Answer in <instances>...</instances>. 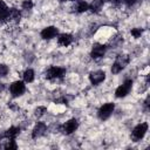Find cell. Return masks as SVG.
I'll return each mask as SVG.
<instances>
[{
    "label": "cell",
    "mask_w": 150,
    "mask_h": 150,
    "mask_svg": "<svg viewBox=\"0 0 150 150\" xmlns=\"http://www.w3.org/2000/svg\"><path fill=\"white\" fill-rule=\"evenodd\" d=\"M146 131H148V123L143 122V123L137 124V125L134 128L132 132H131V138H132V141H134V142H138L139 139H142V138L145 136Z\"/></svg>",
    "instance_id": "obj_1"
},
{
    "label": "cell",
    "mask_w": 150,
    "mask_h": 150,
    "mask_svg": "<svg viewBox=\"0 0 150 150\" xmlns=\"http://www.w3.org/2000/svg\"><path fill=\"white\" fill-rule=\"evenodd\" d=\"M64 74H66V69L64 68H61V67H50L45 73V77L48 79V80L61 79V77L64 76Z\"/></svg>",
    "instance_id": "obj_2"
},
{
    "label": "cell",
    "mask_w": 150,
    "mask_h": 150,
    "mask_svg": "<svg viewBox=\"0 0 150 150\" xmlns=\"http://www.w3.org/2000/svg\"><path fill=\"white\" fill-rule=\"evenodd\" d=\"M131 87H132V80H125V81L123 82V84H121L120 87H117V89H116V91H115V96H116L117 98L125 97V96L129 94Z\"/></svg>",
    "instance_id": "obj_3"
},
{
    "label": "cell",
    "mask_w": 150,
    "mask_h": 150,
    "mask_svg": "<svg viewBox=\"0 0 150 150\" xmlns=\"http://www.w3.org/2000/svg\"><path fill=\"white\" fill-rule=\"evenodd\" d=\"M9 90H11V94L13 97H18V96H21L25 90H26V86L22 81H15L11 84L9 87Z\"/></svg>",
    "instance_id": "obj_4"
},
{
    "label": "cell",
    "mask_w": 150,
    "mask_h": 150,
    "mask_svg": "<svg viewBox=\"0 0 150 150\" xmlns=\"http://www.w3.org/2000/svg\"><path fill=\"white\" fill-rule=\"evenodd\" d=\"M114 109H115L114 103H105V104H103V105L98 109V117H100L101 120H103V121L107 120V118H109L110 115L112 114Z\"/></svg>",
    "instance_id": "obj_5"
},
{
    "label": "cell",
    "mask_w": 150,
    "mask_h": 150,
    "mask_svg": "<svg viewBox=\"0 0 150 150\" xmlns=\"http://www.w3.org/2000/svg\"><path fill=\"white\" fill-rule=\"evenodd\" d=\"M77 127H79L77 120L71 118V120L67 121V122L61 127V131H62L63 134H66V135H70V134H73V132L77 129Z\"/></svg>",
    "instance_id": "obj_6"
},
{
    "label": "cell",
    "mask_w": 150,
    "mask_h": 150,
    "mask_svg": "<svg viewBox=\"0 0 150 150\" xmlns=\"http://www.w3.org/2000/svg\"><path fill=\"white\" fill-rule=\"evenodd\" d=\"M105 79V73L103 70H96V71H91L89 74V80L91 82V84L94 86H98L100 83H102Z\"/></svg>",
    "instance_id": "obj_7"
},
{
    "label": "cell",
    "mask_w": 150,
    "mask_h": 150,
    "mask_svg": "<svg viewBox=\"0 0 150 150\" xmlns=\"http://www.w3.org/2000/svg\"><path fill=\"white\" fill-rule=\"evenodd\" d=\"M59 34V30L56 27L54 26H49V27H46L41 30V38L45 39V40H50L53 38H55L56 35Z\"/></svg>",
    "instance_id": "obj_8"
},
{
    "label": "cell",
    "mask_w": 150,
    "mask_h": 150,
    "mask_svg": "<svg viewBox=\"0 0 150 150\" xmlns=\"http://www.w3.org/2000/svg\"><path fill=\"white\" fill-rule=\"evenodd\" d=\"M105 48H107V47H105L104 45H101V43L94 45V46H93V49H91V53H90L91 57L95 59V60L101 59V57L104 55V53H105Z\"/></svg>",
    "instance_id": "obj_9"
},
{
    "label": "cell",
    "mask_w": 150,
    "mask_h": 150,
    "mask_svg": "<svg viewBox=\"0 0 150 150\" xmlns=\"http://www.w3.org/2000/svg\"><path fill=\"white\" fill-rule=\"evenodd\" d=\"M46 130H47L46 124H45L43 122H38L36 125L34 127L33 131H32V137H33V138H38V137L42 136Z\"/></svg>",
    "instance_id": "obj_10"
},
{
    "label": "cell",
    "mask_w": 150,
    "mask_h": 150,
    "mask_svg": "<svg viewBox=\"0 0 150 150\" xmlns=\"http://www.w3.org/2000/svg\"><path fill=\"white\" fill-rule=\"evenodd\" d=\"M73 42V35L71 34H60L57 38V43L59 46L62 47H68L70 43Z\"/></svg>",
    "instance_id": "obj_11"
},
{
    "label": "cell",
    "mask_w": 150,
    "mask_h": 150,
    "mask_svg": "<svg viewBox=\"0 0 150 150\" xmlns=\"http://www.w3.org/2000/svg\"><path fill=\"white\" fill-rule=\"evenodd\" d=\"M20 134V128L18 127H11L9 129H7L5 131V134L2 135V137L8 138V139H15V137Z\"/></svg>",
    "instance_id": "obj_12"
},
{
    "label": "cell",
    "mask_w": 150,
    "mask_h": 150,
    "mask_svg": "<svg viewBox=\"0 0 150 150\" xmlns=\"http://www.w3.org/2000/svg\"><path fill=\"white\" fill-rule=\"evenodd\" d=\"M9 20V13H8V8L6 6V4L4 1H0V21L1 22H6Z\"/></svg>",
    "instance_id": "obj_13"
},
{
    "label": "cell",
    "mask_w": 150,
    "mask_h": 150,
    "mask_svg": "<svg viewBox=\"0 0 150 150\" xmlns=\"http://www.w3.org/2000/svg\"><path fill=\"white\" fill-rule=\"evenodd\" d=\"M75 9L77 13H83V12H87L89 9V5L84 0H79L76 6H75Z\"/></svg>",
    "instance_id": "obj_14"
},
{
    "label": "cell",
    "mask_w": 150,
    "mask_h": 150,
    "mask_svg": "<svg viewBox=\"0 0 150 150\" xmlns=\"http://www.w3.org/2000/svg\"><path fill=\"white\" fill-rule=\"evenodd\" d=\"M8 13H9V20L12 19V20H14V21H19L20 18H21V13H20V11L16 9V8H11V9H8Z\"/></svg>",
    "instance_id": "obj_15"
},
{
    "label": "cell",
    "mask_w": 150,
    "mask_h": 150,
    "mask_svg": "<svg viewBox=\"0 0 150 150\" xmlns=\"http://www.w3.org/2000/svg\"><path fill=\"white\" fill-rule=\"evenodd\" d=\"M34 77H35V75H34V70L33 69L25 70V73H23V80H25V82L30 83V82L34 81Z\"/></svg>",
    "instance_id": "obj_16"
},
{
    "label": "cell",
    "mask_w": 150,
    "mask_h": 150,
    "mask_svg": "<svg viewBox=\"0 0 150 150\" xmlns=\"http://www.w3.org/2000/svg\"><path fill=\"white\" fill-rule=\"evenodd\" d=\"M102 1L101 0H94L90 5H89V9L91 11V12H95V13H97V12H100V9H101V7H102Z\"/></svg>",
    "instance_id": "obj_17"
},
{
    "label": "cell",
    "mask_w": 150,
    "mask_h": 150,
    "mask_svg": "<svg viewBox=\"0 0 150 150\" xmlns=\"http://www.w3.org/2000/svg\"><path fill=\"white\" fill-rule=\"evenodd\" d=\"M4 148L7 149V150H15L18 146H16V143H15L14 139H8V138H6V144L4 145Z\"/></svg>",
    "instance_id": "obj_18"
},
{
    "label": "cell",
    "mask_w": 150,
    "mask_h": 150,
    "mask_svg": "<svg viewBox=\"0 0 150 150\" xmlns=\"http://www.w3.org/2000/svg\"><path fill=\"white\" fill-rule=\"evenodd\" d=\"M122 69H123V67H122L117 61H115V62L112 63V67H111V73H112V74H118Z\"/></svg>",
    "instance_id": "obj_19"
},
{
    "label": "cell",
    "mask_w": 150,
    "mask_h": 150,
    "mask_svg": "<svg viewBox=\"0 0 150 150\" xmlns=\"http://www.w3.org/2000/svg\"><path fill=\"white\" fill-rule=\"evenodd\" d=\"M45 112H47L46 107H38L35 109V116L36 117H41L42 115H45Z\"/></svg>",
    "instance_id": "obj_20"
},
{
    "label": "cell",
    "mask_w": 150,
    "mask_h": 150,
    "mask_svg": "<svg viewBox=\"0 0 150 150\" xmlns=\"http://www.w3.org/2000/svg\"><path fill=\"white\" fill-rule=\"evenodd\" d=\"M131 35H132L135 39L141 38V35H142V29H141V28H132V29H131Z\"/></svg>",
    "instance_id": "obj_21"
},
{
    "label": "cell",
    "mask_w": 150,
    "mask_h": 150,
    "mask_svg": "<svg viewBox=\"0 0 150 150\" xmlns=\"http://www.w3.org/2000/svg\"><path fill=\"white\" fill-rule=\"evenodd\" d=\"M33 7V1L32 0H25L22 2V8L23 9H32Z\"/></svg>",
    "instance_id": "obj_22"
},
{
    "label": "cell",
    "mask_w": 150,
    "mask_h": 150,
    "mask_svg": "<svg viewBox=\"0 0 150 150\" xmlns=\"http://www.w3.org/2000/svg\"><path fill=\"white\" fill-rule=\"evenodd\" d=\"M8 67L6 66V64H0V75L1 76H5V75H7V73H8Z\"/></svg>",
    "instance_id": "obj_23"
},
{
    "label": "cell",
    "mask_w": 150,
    "mask_h": 150,
    "mask_svg": "<svg viewBox=\"0 0 150 150\" xmlns=\"http://www.w3.org/2000/svg\"><path fill=\"white\" fill-rule=\"evenodd\" d=\"M124 1V4L128 6V7H131V6H134L135 4H136V0H123Z\"/></svg>",
    "instance_id": "obj_24"
},
{
    "label": "cell",
    "mask_w": 150,
    "mask_h": 150,
    "mask_svg": "<svg viewBox=\"0 0 150 150\" xmlns=\"http://www.w3.org/2000/svg\"><path fill=\"white\" fill-rule=\"evenodd\" d=\"M112 4H115V5H118V4H121L123 0H110Z\"/></svg>",
    "instance_id": "obj_25"
},
{
    "label": "cell",
    "mask_w": 150,
    "mask_h": 150,
    "mask_svg": "<svg viewBox=\"0 0 150 150\" xmlns=\"http://www.w3.org/2000/svg\"><path fill=\"white\" fill-rule=\"evenodd\" d=\"M2 89H4V84H2V83H1V82H0V91H1V90H2Z\"/></svg>",
    "instance_id": "obj_26"
},
{
    "label": "cell",
    "mask_w": 150,
    "mask_h": 150,
    "mask_svg": "<svg viewBox=\"0 0 150 150\" xmlns=\"http://www.w3.org/2000/svg\"><path fill=\"white\" fill-rule=\"evenodd\" d=\"M60 1H62V2H63V1H74V0H60Z\"/></svg>",
    "instance_id": "obj_27"
},
{
    "label": "cell",
    "mask_w": 150,
    "mask_h": 150,
    "mask_svg": "<svg viewBox=\"0 0 150 150\" xmlns=\"http://www.w3.org/2000/svg\"><path fill=\"white\" fill-rule=\"evenodd\" d=\"M102 2H104V1H110V0H101Z\"/></svg>",
    "instance_id": "obj_28"
}]
</instances>
